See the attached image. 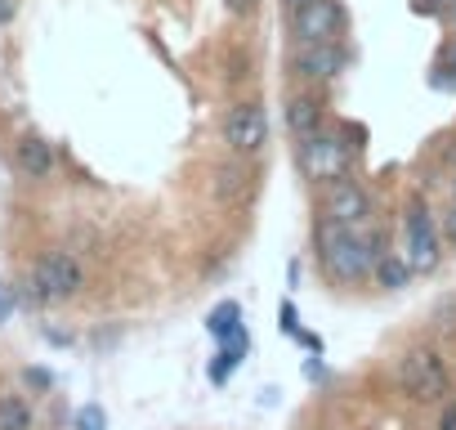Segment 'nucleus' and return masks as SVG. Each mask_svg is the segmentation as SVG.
Wrapping results in <instances>:
<instances>
[{
    "label": "nucleus",
    "mask_w": 456,
    "mask_h": 430,
    "mask_svg": "<svg viewBox=\"0 0 456 430\" xmlns=\"http://www.w3.org/2000/svg\"><path fill=\"white\" fill-rule=\"evenodd\" d=\"M291 28L305 41H336L345 28V5L340 0H305V5L291 10Z\"/></svg>",
    "instance_id": "0eeeda50"
},
{
    "label": "nucleus",
    "mask_w": 456,
    "mask_h": 430,
    "mask_svg": "<svg viewBox=\"0 0 456 430\" xmlns=\"http://www.w3.org/2000/svg\"><path fill=\"white\" fill-rule=\"evenodd\" d=\"M19 14V0H0V23H10Z\"/></svg>",
    "instance_id": "a878e982"
},
{
    "label": "nucleus",
    "mask_w": 456,
    "mask_h": 430,
    "mask_svg": "<svg viewBox=\"0 0 456 430\" xmlns=\"http://www.w3.org/2000/svg\"><path fill=\"white\" fill-rule=\"evenodd\" d=\"M318 256H322V269L340 287H354V283L376 274V260L385 252H380L376 234H362L358 225H345V220H331L327 215V220L318 225Z\"/></svg>",
    "instance_id": "f257e3e1"
},
{
    "label": "nucleus",
    "mask_w": 456,
    "mask_h": 430,
    "mask_svg": "<svg viewBox=\"0 0 456 430\" xmlns=\"http://www.w3.org/2000/svg\"><path fill=\"white\" fill-rule=\"evenodd\" d=\"M456 10V0H411V14L420 19H447Z\"/></svg>",
    "instance_id": "a211bd4d"
},
{
    "label": "nucleus",
    "mask_w": 456,
    "mask_h": 430,
    "mask_svg": "<svg viewBox=\"0 0 456 430\" xmlns=\"http://www.w3.org/2000/svg\"><path fill=\"white\" fill-rule=\"evenodd\" d=\"M72 426H77V430H108V412H103V403H81Z\"/></svg>",
    "instance_id": "f3484780"
},
{
    "label": "nucleus",
    "mask_w": 456,
    "mask_h": 430,
    "mask_svg": "<svg viewBox=\"0 0 456 430\" xmlns=\"http://www.w3.org/2000/svg\"><path fill=\"white\" fill-rule=\"evenodd\" d=\"M447 23H452V28H456V10H452V14H447Z\"/></svg>",
    "instance_id": "cd10ccee"
},
{
    "label": "nucleus",
    "mask_w": 456,
    "mask_h": 430,
    "mask_svg": "<svg viewBox=\"0 0 456 430\" xmlns=\"http://www.w3.org/2000/svg\"><path fill=\"white\" fill-rule=\"evenodd\" d=\"M247 350H251V332H247V327H238L228 341H219V354L210 359V381L224 385L228 376H233V368L247 359Z\"/></svg>",
    "instance_id": "9b49d317"
},
{
    "label": "nucleus",
    "mask_w": 456,
    "mask_h": 430,
    "mask_svg": "<svg viewBox=\"0 0 456 430\" xmlns=\"http://www.w3.org/2000/svg\"><path fill=\"white\" fill-rule=\"evenodd\" d=\"M10 314H14V296H10L5 287H0V323H5Z\"/></svg>",
    "instance_id": "b1692460"
},
{
    "label": "nucleus",
    "mask_w": 456,
    "mask_h": 430,
    "mask_svg": "<svg viewBox=\"0 0 456 430\" xmlns=\"http://www.w3.org/2000/svg\"><path fill=\"white\" fill-rule=\"evenodd\" d=\"M81 287H86V269L68 252H45L32 265V278H28V296L37 305H63V301L81 296Z\"/></svg>",
    "instance_id": "f03ea898"
},
{
    "label": "nucleus",
    "mask_w": 456,
    "mask_h": 430,
    "mask_svg": "<svg viewBox=\"0 0 456 430\" xmlns=\"http://www.w3.org/2000/svg\"><path fill=\"white\" fill-rule=\"evenodd\" d=\"M411 274H416V269L407 265V256H389V252H385V256L376 260V283H380L385 292H403V287L411 283Z\"/></svg>",
    "instance_id": "2eb2a0df"
},
{
    "label": "nucleus",
    "mask_w": 456,
    "mask_h": 430,
    "mask_svg": "<svg viewBox=\"0 0 456 430\" xmlns=\"http://www.w3.org/2000/svg\"><path fill=\"white\" fill-rule=\"evenodd\" d=\"M447 72H452V77H456V45H452V50H447Z\"/></svg>",
    "instance_id": "bb28decb"
},
{
    "label": "nucleus",
    "mask_w": 456,
    "mask_h": 430,
    "mask_svg": "<svg viewBox=\"0 0 456 430\" xmlns=\"http://www.w3.org/2000/svg\"><path fill=\"white\" fill-rule=\"evenodd\" d=\"M247 179H251V175H247V166H238V161H233V166H219L215 179H210V193H215L219 202H233V197L247 193Z\"/></svg>",
    "instance_id": "dca6fc26"
},
{
    "label": "nucleus",
    "mask_w": 456,
    "mask_h": 430,
    "mask_svg": "<svg viewBox=\"0 0 456 430\" xmlns=\"http://www.w3.org/2000/svg\"><path fill=\"white\" fill-rule=\"evenodd\" d=\"M287 5H291V10H296V5H305V0H287Z\"/></svg>",
    "instance_id": "c85d7f7f"
},
{
    "label": "nucleus",
    "mask_w": 456,
    "mask_h": 430,
    "mask_svg": "<svg viewBox=\"0 0 456 430\" xmlns=\"http://www.w3.org/2000/svg\"><path fill=\"white\" fill-rule=\"evenodd\" d=\"M327 215H331V220H345V225H367V215H371L367 188L358 179H349V175L331 179V188H327Z\"/></svg>",
    "instance_id": "1a4fd4ad"
},
{
    "label": "nucleus",
    "mask_w": 456,
    "mask_h": 430,
    "mask_svg": "<svg viewBox=\"0 0 456 430\" xmlns=\"http://www.w3.org/2000/svg\"><path fill=\"white\" fill-rule=\"evenodd\" d=\"M305 376H309V381H322V376H327V368H322L318 359H309V363H305Z\"/></svg>",
    "instance_id": "393cba45"
},
{
    "label": "nucleus",
    "mask_w": 456,
    "mask_h": 430,
    "mask_svg": "<svg viewBox=\"0 0 456 430\" xmlns=\"http://www.w3.org/2000/svg\"><path fill=\"white\" fill-rule=\"evenodd\" d=\"M23 376H28V385H37V390H50V385H54V376H50L45 368H28Z\"/></svg>",
    "instance_id": "412c9836"
},
{
    "label": "nucleus",
    "mask_w": 456,
    "mask_h": 430,
    "mask_svg": "<svg viewBox=\"0 0 456 430\" xmlns=\"http://www.w3.org/2000/svg\"><path fill=\"white\" fill-rule=\"evenodd\" d=\"M403 238H407V265L416 274H434L443 260V229L434 225V215L425 202H411L403 215Z\"/></svg>",
    "instance_id": "39448f33"
},
{
    "label": "nucleus",
    "mask_w": 456,
    "mask_h": 430,
    "mask_svg": "<svg viewBox=\"0 0 456 430\" xmlns=\"http://www.w3.org/2000/svg\"><path fill=\"white\" fill-rule=\"evenodd\" d=\"M224 144L233 153H260L269 144V112L260 103H238L224 117Z\"/></svg>",
    "instance_id": "423d86ee"
},
{
    "label": "nucleus",
    "mask_w": 456,
    "mask_h": 430,
    "mask_svg": "<svg viewBox=\"0 0 456 430\" xmlns=\"http://www.w3.org/2000/svg\"><path fill=\"white\" fill-rule=\"evenodd\" d=\"M37 412L23 394H0V430H32Z\"/></svg>",
    "instance_id": "4468645a"
},
{
    "label": "nucleus",
    "mask_w": 456,
    "mask_h": 430,
    "mask_svg": "<svg viewBox=\"0 0 456 430\" xmlns=\"http://www.w3.org/2000/svg\"><path fill=\"white\" fill-rule=\"evenodd\" d=\"M278 327H282L287 336H296V341H300V332H305V327H300V314H296V305H291V301H282V305H278Z\"/></svg>",
    "instance_id": "6ab92c4d"
},
{
    "label": "nucleus",
    "mask_w": 456,
    "mask_h": 430,
    "mask_svg": "<svg viewBox=\"0 0 456 430\" xmlns=\"http://www.w3.org/2000/svg\"><path fill=\"white\" fill-rule=\"evenodd\" d=\"M438 430H456V399L443 403V417H438Z\"/></svg>",
    "instance_id": "4be33fe9"
},
{
    "label": "nucleus",
    "mask_w": 456,
    "mask_h": 430,
    "mask_svg": "<svg viewBox=\"0 0 456 430\" xmlns=\"http://www.w3.org/2000/svg\"><path fill=\"white\" fill-rule=\"evenodd\" d=\"M287 130H291L296 139H305V135L322 130V108H318V99H314V95H296V99L287 103Z\"/></svg>",
    "instance_id": "f8f14e48"
},
{
    "label": "nucleus",
    "mask_w": 456,
    "mask_h": 430,
    "mask_svg": "<svg viewBox=\"0 0 456 430\" xmlns=\"http://www.w3.org/2000/svg\"><path fill=\"white\" fill-rule=\"evenodd\" d=\"M14 161H19V170H23L28 179H50V175H54V148H50V139H41V135H23L19 148H14Z\"/></svg>",
    "instance_id": "9d476101"
},
{
    "label": "nucleus",
    "mask_w": 456,
    "mask_h": 430,
    "mask_svg": "<svg viewBox=\"0 0 456 430\" xmlns=\"http://www.w3.org/2000/svg\"><path fill=\"white\" fill-rule=\"evenodd\" d=\"M354 153H358V144H349L340 130H314V135L300 139V170L309 179H327L331 184V179L349 175Z\"/></svg>",
    "instance_id": "7ed1b4c3"
},
{
    "label": "nucleus",
    "mask_w": 456,
    "mask_h": 430,
    "mask_svg": "<svg viewBox=\"0 0 456 430\" xmlns=\"http://www.w3.org/2000/svg\"><path fill=\"white\" fill-rule=\"evenodd\" d=\"M438 229H443V238H447V243H456V206L443 215V225H438Z\"/></svg>",
    "instance_id": "5701e85b"
},
{
    "label": "nucleus",
    "mask_w": 456,
    "mask_h": 430,
    "mask_svg": "<svg viewBox=\"0 0 456 430\" xmlns=\"http://www.w3.org/2000/svg\"><path fill=\"white\" fill-rule=\"evenodd\" d=\"M228 5V14H238V19H251L256 10H260V0H224Z\"/></svg>",
    "instance_id": "aec40b11"
},
{
    "label": "nucleus",
    "mask_w": 456,
    "mask_h": 430,
    "mask_svg": "<svg viewBox=\"0 0 456 430\" xmlns=\"http://www.w3.org/2000/svg\"><path fill=\"white\" fill-rule=\"evenodd\" d=\"M291 68H296V77H305V81H331V77L345 72V50H340L336 41H305V45L296 50Z\"/></svg>",
    "instance_id": "6e6552de"
},
{
    "label": "nucleus",
    "mask_w": 456,
    "mask_h": 430,
    "mask_svg": "<svg viewBox=\"0 0 456 430\" xmlns=\"http://www.w3.org/2000/svg\"><path fill=\"white\" fill-rule=\"evenodd\" d=\"M238 327H247V323H242V305H238V301H219V305L206 314V332H210V341H228Z\"/></svg>",
    "instance_id": "ddd939ff"
},
{
    "label": "nucleus",
    "mask_w": 456,
    "mask_h": 430,
    "mask_svg": "<svg viewBox=\"0 0 456 430\" xmlns=\"http://www.w3.org/2000/svg\"><path fill=\"white\" fill-rule=\"evenodd\" d=\"M398 381H403V390H407L416 403H438V399L452 390V372H447V363H443L434 350H420V345L403 354Z\"/></svg>",
    "instance_id": "20e7f679"
}]
</instances>
